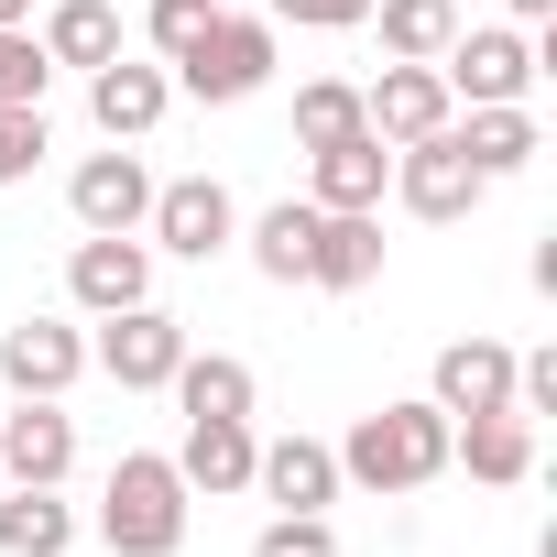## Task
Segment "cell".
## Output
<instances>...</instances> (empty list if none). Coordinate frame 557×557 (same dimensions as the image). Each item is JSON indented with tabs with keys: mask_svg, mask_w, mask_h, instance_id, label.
Wrapping results in <instances>:
<instances>
[{
	"mask_svg": "<svg viewBox=\"0 0 557 557\" xmlns=\"http://www.w3.org/2000/svg\"><path fill=\"white\" fill-rule=\"evenodd\" d=\"M186 481H175V459L164 448H121L110 459V492H99V535H110V557H175L186 546Z\"/></svg>",
	"mask_w": 557,
	"mask_h": 557,
	"instance_id": "1",
	"label": "cell"
},
{
	"mask_svg": "<svg viewBox=\"0 0 557 557\" xmlns=\"http://www.w3.org/2000/svg\"><path fill=\"white\" fill-rule=\"evenodd\" d=\"M437 470H448V416L437 405H372L339 437V481H361V492H426Z\"/></svg>",
	"mask_w": 557,
	"mask_h": 557,
	"instance_id": "2",
	"label": "cell"
},
{
	"mask_svg": "<svg viewBox=\"0 0 557 557\" xmlns=\"http://www.w3.org/2000/svg\"><path fill=\"white\" fill-rule=\"evenodd\" d=\"M175 88H186V99H208V110L262 99V88H273V23H262V12H219V23L175 55Z\"/></svg>",
	"mask_w": 557,
	"mask_h": 557,
	"instance_id": "3",
	"label": "cell"
},
{
	"mask_svg": "<svg viewBox=\"0 0 557 557\" xmlns=\"http://www.w3.org/2000/svg\"><path fill=\"white\" fill-rule=\"evenodd\" d=\"M535 66H546V55H535V34H513V23H459L448 55H437L448 99H470V110H524Z\"/></svg>",
	"mask_w": 557,
	"mask_h": 557,
	"instance_id": "4",
	"label": "cell"
},
{
	"mask_svg": "<svg viewBox=\"0 0 557 557\" xmlns=\"http://www.w3.org/2000/svg\"><path fill=\"white\" fill-rule=\"evenodd\" d=\"M394 197H405L416 219H437V230H448V219H470V208L492 197V186H481V164L459 153V121H437L426 143H394Z\"/></svg>",
	"mask_w": 557,
	"mask_h": 557,
	"instance_id": "5",
	"label": "cell"
},
{
	"mask_svg": "<svg viewBox=\"0 0 557 557\" xmlns=\"http://www.w3.org/2000/svg\"><path fill=\"white\" fill-rule=\"evenodd\" d=\"M143 240H153V251H175V262H219V251L240 240V208H230V186H219V175H175V186H153Z\"/></svg>",
	"mask_w": 557,
	"mask_h": 557,
	"instance_id": "6",
	"label": "cell"
},
{
	"mask_svg": "<svg viewBox=\"0 0 557 557\" xmlns=\"http://www.w3.org/2000/svg\"><path fill=\"white\" fill-rule=\"evenodd\" d=\"M88 361L121 383V394H164L175 383V361H186V318H164L153 296L143 307H121V318H99V339H88Z\"/></svg>",
	"mask_w": 557,
	"mask_h": 557,
	"instance_id": "7",
	"label": "cell"
},
{
	"mask_svg": "<svg viewBox=\"0 0 557 557\" xmlns=\"http://www.w3.org/2000/svg\"><path fill=\"white\" fill-rule=\"evenodd\" d=\"M66 296H77L88 318L143 307V296H153V240H143V230H88V240L66 251Z\"/></svg>",
	"mask_w": 557,
	"mask_h": 557,
	"instance_id": "8",
	"label": "cell"
},
{
	"mask_svg": "<svg viewBox=\"0 0 557 557\" xmlns=\"http://www.w3.org/2000/svg\"><path fill=\"white\" fill-rule=\"evenodd\" d=\"M426 405L459 426V416H513V350L503 339H448L437 372H426Z\"/></svg>",
	"mask_w": 557,
	"mask_h": 557,
	"instance_id": "9",
	"label": "cell"
},
{
	"mask_svg": "<svg viewBox=\"0 0 557 557\" xmlns=\"http://www.w3.org/2000/svg\"><path fill=\"white\" fill-rule=\"evenodd\" d=\"M251 492L273 513H329L339 503V448L329 437H262L251 448Z\"/></svg>",
	"mask_w": 557,
	"mask_h": 557,
	"instance_id": "10",
	"label": "cell"
},
{
	"mask_svg": "<svg viewBox=\"0 0 557 557\" xmlns=\"http://www.w3.org/2000/svg\"><path fill=\"white\" fill-rule=\"evenodd\" d=\"M77 470V416L55 405V394H23L12 416H0V481H66Z\"/></svg>",
	"mask_w": 557,
	"mask_h": 557,
	"instance_id": "11",
	"label": "cell"
},
{
	"mask_svg": "<svg viewBox=\"0 0 557 557\" xmlns=\"http://www.w3.org/2000/svg\"><path fill=\"white\" fill-rule=\"evenodd\" d=\"M307 285H329V296H361V285H383V208H318Z\"/></svg>",
	"mask_w": 557,
	"mask_h": 557,
	"instance_id": "12",
	"label": "cell"
},
{
	"mask_svg": "<svg viewBox=\"0 0 557 557\" xmlns=\"http://www.w3.org/2000/svg\"><path fill=\"white\" fill-rule=\"evenodd\" d=\"M361 121H372L383 143H426L437 121H459V99H448L437 66H394V55H383V77L361 88Z\"/></svg>",
	"mask_w": 557,
	"mask_h": 557,
	"instance_id": "13",
	"label": "cell"
},
{
	"mask_svg": "<svg viewBox=\"0 0 557 557\" xmlns=\"http://www.w3.org/2000/svg\"><path fill=\"white\" fill-rule=\"evenodd\" d=\"M383 186H394V143L383 132H339V143L307 153V208H383Z\"/></svg>",
	"mask_w": 557,
	"mask_h": 557,
	"instance_id": "14",
	"label": "cell"
},
{
	"mask_svg": "<svg viewBox=\"0 0 557 557\" xmlns=\"http://www.w3.org/2000/svg\"><path fill=\"white\" fill-rule=\"evenodd\" d=\"M77 372H88V339L66 318H12L0 329V383L12 394H66Z\"/></svg>",
	"mask_w": 557,
	"mask_h": 557,
	"instance_id": "15",
	"label": "cell"
},
{
	"mask_svg": "<svg viewBox=\"0 0 557 557\" xmlns=\"http://www.w3.org/2000/svg\"><path fill=\"white\" fill-rule=\"evenodd\" d=\"M164 110H175V77H164V66H132V55L88 66V121H99L110 143H143Z\"/></svg>",
	"mask_w": 557,
	"mask_h": 557,
	"instance_id": "16",
	"label": "cell"
},
{
	"mask_svg": "<svg viewBox=\"0 0 557 557\" xmlns=\"http://www.w3.org/2000/svg\"><path fill=\"white\" fill-rule=\"evenodd\" d=\"M251 416H186V448H175V481L186 492H208V503H230V492H251Z\"/></svg>",
	"mask_w": 557,
	"mask_h": 557,
	"instance_id": "17",
	"label": "cell"
},
{
	"mask_svg": "<svg viewBox=\"0 0 557 557\" xmlns=\"http://www.w3.org/2000/svg\"><path fill=\"white\" fill-rule=\"evenodd\" d=\"M66 208H77V230H143V208H153L143 153H88L66 175Z\"/></svg>",
	"mask_w": 557,
	"mask_h": 557,
	"instance_id": "18",
	"label": "cell"
},
{
	"mask_svg": "<svg viewBox=\"0 0 557 557\" xmlns=\"http://www.w3.org/2000/svg\"><path fill=\"white\" fill-rule=\"evenodd\" d=\"M448 459H470V481L513 492V481L535 470V416H459V426H448Z\"/></svg>",
	"mask_w": 557,
	"mask_h": 557,
	"instance_id": "19",
	"label": "cell"
},
{
	"mask_svg": "<svg viewBox=\"0 0 557 557\" xmlns=\"http://www.w3.org/2000/svg\"><path fill=\"white\" fill-rule=\"evenodd\" d=\"M77 546V513L45 492V481H12L0 492V557H66Z\"/></svg>",
	"mask_w": 557,
	"mask_h": 557,
	"instance_id": "20",
	"label": "cell"
},
{
	"mask_svg": "<svg viewBox=\"0 0 557 557\" xmlns=\"http://www.w3.org/2000/svg\"><path fill=\"white\" fill-rule=\"evenodd\" d=\"M34 45H45L55 66H77V77H88V66H110V55H121V12H110V0H55Z\"/></svg>",
	"mask_w": 557,
	"mask_h": 557,
	"instance_id": "21",
	"label": "cell"
},
{
	"mask_svg": "<svg viewBox=\"0 0 557 557\" xmlns=\"http://www.w3.org/2000/svg\"><path fill=\"white\" fill-rule=\"evenodd\" d=\"M307 240H318V208L307 197H285V208H262L251 219V273H262V285H307Z\"/></svg>",
	"mask_w": 557,
	"mask_h": 557,
	"instance_id": "22",
	"label": "cell"
},
{
	"mask_svg": "<svg viewBox=\"0 0 557 557\" xmlns=\"http://www.w3.org/2000/svg\"><path fill=\"white\" fill-rule=\"evenodd\" d=\"M459 153L481 164V186H503V175H524V164L546 153V132H535L524 110H470V121H459Z\"/></svg>",
	"mask_w": 557,
	"mask_h": 557,
	"instance_id": "23",
	"label": "cell"
},
{
	"mask_svg": "<svg viewBox=\"0 0 557 557\" xmlns=\"http://www.w3.org/2000/svg\"><path fill=\"white\" fill-rule=\"evenodd\" d=\"M372 23H383V55L394 66H437L448 34H459V0H372Z\"/></svg>",
	"mask_w": 557,
	"mask_h": 557,
	"instance_id": "24",
	"label": "cell"
},
{
	"mask_svg": "<svg viewBox=\"0 0 557 557\" xmlns=\"http://www.w3.org/2000/svg\"><path fill=\"white\" fill-rule=\"evenodd\" d=\"M164 394H175L186 416H251V361H230V350H186Z\"/></svg>",
	"mask_w": 557,
	"mask_h": 557,
	"instance_id": "25",
	"label": "cell"
},
{
	"mask_svg": "<svg viewBox=\"0 0 557 557\" xmlns=\"http://www.w3.org/2000/svg\"><path fill=\"white\" fill-rule=\"evenodd\" d=\"M339 132H372V121H361V88H350V77H307V88H296V143L318 153V143H339Z\"/></svg>",
	"mask_w": 557,
	"mask_h": 557,
	"instance_id": "26",
	"label": "cell"
},
{
	"mask_svg": "<svg viewBox=\"0 0 557 557\" xmlns=\"http://www.w3.org/2000/svg\"><path fill=\"white\" fill-rule=\"evenodd\" d=\"M55 88V55L34 45V23H0V110H45Z\"/></svg>",
	"mask_w": 557,
	"mask_h": 557,
	"instance_id": "27",
	"label": "cell"
},
{
	"mask_svg": "<svg viewBox=\"0 0 557 557\" xmlns=\"http://www.w3.org/2000/svg\"><path fill=\"white\" fill-rule=\"evenodd\" d=\"M208 23H219V0H153V12H143V34H153V55H164V66H175Z\"/></svg>",
	"mask_w": 557,
	"mask_h": 557,
	"instance_id": "28",
	"label": "cell"
},
{
	"mask_svg": "<svg viewBox=\"0 0 557 557\" xmlns=\"http://www.w3.org/2000/svg\"><path fill=\"white\" fill-rule=\"evenodd\" d=\"M251 557H339V535H329V513H273L251 535Z\"/></svg>",
	"mask_w": 557,
	"mask_h": 557,
	"instance_id": "29",
	"label": "cell"
},
{
	"mask_svg": "<svg viewBox=\"0 0 557 557\" xmlns=\"http://www.w3.org/2000/svg\"><path fill=\"white\" fill-rule=\"evenodd\" d=\"M262 23H296V34H350V23H372V0H262Z\"/></svg>",
	"mask_w": 557,
	"mask_h": 557,
	"instance_id": "30",
	"label": "cell"
},
{
	"mask_svg": "<svg viewBox=\"0 0 557 557\" xmlns=\"http://www.w3.org/2000/svg\"><path fill=\"white\" fill-rule=\"evenodd\" d=\"M45 164V110H0V186H23Z\"/></svg>",
	"mask_w": 557,
	"mask_h": 557,
	"instance_id": "31",
	"label": "cell"
},
{
	"mask_svg": "<svg viewBox=\"0 0 557 557\" xmlns=\"http://www.w3.org/2000/svg\"><path fill=\"white\" fill-rule=\"evenodd\" d=\"M513 23H557V0H513Z\"/></svg>",
	"mask_w": 557,
	"mask_h": 557,
	"instance_id": "32",
	"label": "cell"
},
{
	"mask_svg": "<svg viewBox=\"0 0 557 557\" xmlns=\"http://www.w3.org/2000/svg\"><path fill=\"white\" fill-rule=\"evenodd\" d=\"M0 23H34V0H0Z\"/></svg>",
	"mask_w": 557,
	"mask_h": 557,
	"instance_id": "33",
	"label": "cell"
},
{
	"mask_svg": "<svg viewBox=\"0 0 557 557\" xmlns=\"http://www.w3.org/2000/svg\"><path fill=\"white\" fill-rule=\"evenodd\" d=\"M0 492H12V481H0Z\"/></svg>",
	"mask_w": 557,
	"mask_h": 557,
	"instance_id": "34",
	"label": "cell"
}]
</instances>
